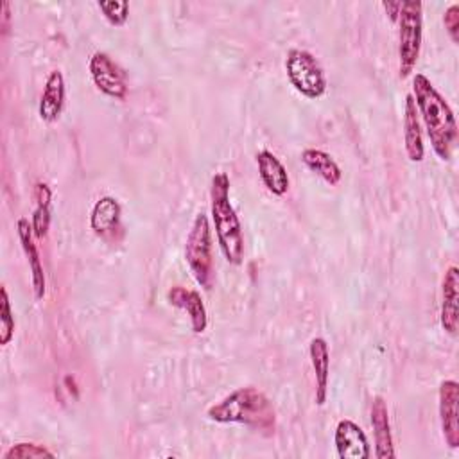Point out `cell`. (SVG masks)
<instances>
[{
    "mask_svg": "<svg viewBox=\"0 0 459 459\" xmlns=\"http://www.w3.org/2000/svg\"><path fill=\"white\" fill-rule=\"evenodd\" d=\"M412 97L436 156L448 161L457 143V122L450 104L425 74L412 77Z\"/></svg>",
    "mask_w": 459,
    "mask_h": 459,
    "instance_id": "cell-1",
    "label": "cell"
},
{
    "mask_svg": "<svg viewBox=\"0 0 459 459\" xmlns=\"http://www.w3.org/2000/svg\"><path fill=\"white\" fill-rule=\"evenodd\" d=\"M208 420L215 423H238L264 436L276 430V411L273 402L256 387H237L206 411Z\"/></svg>",
    "mask_w": 459,
    "mask_h": 459,
    "instance_id": "cell-2",
    "label": "cell"
},
{
    "mask_svg": "<svg viewBox=\"0 0 459 459\" xmlns=\"http://www.w3.org/2000/svg\"><path fill=\"white\" fill-rule=\"evenodd\" d=\"M210 215L219 247L228 264L238 265L244 260V235L240 219L230 199V178L215 172L210 183Z\"/></svg>",
    "mask_w": 459,
    "mask_h": 459,
    "instance_id": "cell-3",
    "label": "cell"
},
{
    "mask_svg": "<svg viewBox=\"0 0 459 459\" xmlns=\"http://www.w3.org/2000/svg\"><path fill=\"white\" fill-rule=\"evenodd\" d=\"M212 228L208 215L199 212L188 230L185 240V262L203 289H212L213 281V255H212Z\"/></svg>",
    "mask_w": 459,
    "mask_h": 459,
    "instance_id": "cell-4",
    "label": "cell"
},
{
    "mask_svg": "<svg viewBox=\"0 0 459 459\" xmlns=\"http://www.w3.org/2000/svg\"><path fill=\"white\" fill-rule=\"evenodd\" d=\"M398 23V61L400 77H409L418 63L423 39V4L418 0L402 2Z\"/></svg>",
    "mask_w": 459,
    "mask_h": 459,
    "instance_id": "cell-5",
    "label": "cell"
},
{
    "mask_svg": "<svg viewBox=\"0 0 459 459\" xmlns=\"http://www.w3.org/2000/svg\"><path fill=\"white\" fill-rule=\"evenodd\" d=\"M285 74L290 86L307 99H319L326 91V75L316 56L305 48H290L287 52Z\"/></svg>",
    "mask_w": 459,
    "mask_h": 459,
    "instance_id": "cell-6",
    "label": "cell"
},
{
    "mask_svg": "<svg viewBox=\"0 0 459 459\" xmlns=\"http://www.w3.org/2000/svg\"><path fill=\"white\" fill-rule=\"evenodd\" d=\"M88 70L93 84L100 93L115 100H126L127 75L124 68L108 52H93L88 61Z\"/></svg>",
    "mask_w": 459,
    "mask_h": 459,
    "instance_id": "cell-7",
    "label": "cell"
},
{
    "mask_svg": "<svg viewBox=\"0 0 459 459\" xmlns=\"http://www.w3.org/2000/svg\"><path fill=\"white\" fill-rule=\"evenodd\" d=\"M437 411L445 443L450 448L459 446V384L446 378L437 389Z\"/></svg>",
    "mask_w": 459,
    "mask_h": 459,
    "instance_id": "cell-8",
    "label": "cell"
},
{
    "mask_svg": "<svg viewBox=\"0 0 459 459\" xmlns=\"http://www.w3.org/2000/svg\"><path fill=\"white\" fill-rule=\"evenodd\" d=\"M333 445L341 459H368L371 455L369 441L362 427L353 420H339L333 432Z\"/></svg>",
    "mask_w": 459,
    "mask_h": 459,
    "instance_id": "cell-9",
    "label": "cell"
},
{
    "mask_svg": "<svg viewBox=\"0 0 459 459\" xmlns=\"http://www.w3.org/2000/svg\"><path fill=\"white\" fill-rule=\"evenodd\" d=\"M16 231H18V238L22 244V249L27 256L29 262V269H30V283H32V290H34V298L36 299H43L45 296V273H43V265H41V258H39V251L36 246V237L32 231V224L29 222V219L20 217L16 222Z\"/></svg>",
    "mask_w": 459,
    "mask_h": 459,
    "instance_id": "cell-10",
    "label": "cell"
},
{
    "mask_svg": "<svg viewBox=\"0 0 459 459\" xmlns=\"http://www.w3.org/2000/svg\"><path fill=\"white\" fill-rule=\"evenodd\" d=\"M439 323L443 330L450 335L457 333L459 326V269L450 265L445 271L441 281V310Z\"/></svg>",
    "mask_w": 459,
    "mask_h": 459,
    "instance_id": "cell-11",
    "label": "cell"
},
{
    "mask_svg": "<svg viewBox=\"0 0 459 459\" xmlns=\"http://www.w3.org/2000/svg\"><path fill=\"white\" fill-rule=\"evenodd\" d=\"M369 416H371V427H373V437H375V457L377 459H393L396 454H394L389 411H387V403L382 396L373 398Z\"/></svg>",
    "mask_w": 459,
    "mask_h": 459,
    "instance_id": "cell-12",
    "label": "cell"
},
{
    "mask_svg": "<svg viewBox=\"0 0 459 459\" xmlns=\"http://www.w3.org/2000/svg\"><path fill=\"white\" fill-rule=\"evenodd\" d=\"M65 97H66L65 75L61 70H52L45 79V86L39 97V104H38L39 118L47 124L56 122L61 117Z\"/></svg>",
    "mask_w": 459,
    "mask_h": 459,
    "instance_id": "cell-13",
    "label": "cell"
},
{
    "mask_svg": "<svg viewBox=\"0 0 459 459\" xmlns=\"http://www.w3.org/2000/svg\"><path fill=\"white\" fill-rule=\"evenodd\" d=\"M167 299L170 305L185 310L190 317V326L194 333H203L208 326V312L204 307V301L197 290L174 285L167 292Z\"/></svg>",
    "mask_w": 459,
    "mask_h": 459,
    "instance_id": "cell-14",
    "label": "cell"
},
{
    "mask_svg": "<svg viewBox=\"0 0 459 459\" xmlns=\"http://www.w3.org/2000/svg\"><path fill=\"white\" fill-rule=\"evenodd\" d=\"M256 167H258V176L264 183V186L273 194V195H285L289 190V172L281 160L271 152L269 149H262L255 156Z\"/></svg>",
    "mask_w": 459,
    "mask_h": 459,
    "instance_id": "cell-15",
    "label": "cell"
},
{
    "mask_svg": "<svg viewBox=\"0 0 459 459\" xmlns=\"http://www.w3.org/2000/svg\"><path fill=\"white\" fill-rule=\"evenodd\" d=\"M310 364L316 378L314 400L317 405H325L328 398V382H330V348L325 337H314L308 344Z\"/></svg>",
    "mask_w": 459,
    "mask_h": 459,
    "instance_id": "cell-16",
    "label": "cell"
},
{
    "mask_svg": "<svg viewBox=\"0 0 459 459\" xmlns=\"http://www.w3.org/2000/svg\"><path fill=\"white\" fill-rule=\"evenodd\" d=\"M403 143L405 152L411 161L420 163L425 156V145H423V133H421V122L416 109V102L412 93L405 95V106H403Z\"/></svg>",
    "mask_w": 459,
    "mask_h": 459,
    "instance_id": "cell-17",
    "label": "cell"
},
{
    "mask_svg": "<svg viewBox=\"0 0 459 459\" xmlns=\"http://www.w3.org/2000/svg\"><path fill=\"white\" fill-rule=\"evenodd\" d=\"M122 215V206L113 195H102L95 201L91 212H90V228L95 235L106 237L115 228H118Z\"/></svg>",
    "mask_w": 459,
    "mask_h": 459,
    "instance_id": "cell-18",
    "label": "cell"
},
{
    "mask_svg": "<svg viewBox=\"0 0 459 459\" xmlns=\"http://www.w3.org/2000/svg\"><path fill=\"white\" fill-rule=\"evenodd\" d=\"M36 208L30 217L32 231L36 240H43L48 235L50 219H52V188L45 181H36L34 185Z\"/></svg>",
    "mask_w": 459,
    "mask_h": 459,
    "instance_id": "cell-19",
    "label": "cell"
},
{
    "mask_svg": "<svg viewBox=\"0 0 459 459\" xmlns=\"http://www.w3.org/2000/svg\"><path fill=\"white\" fill-rule=\"evenodd\" d=\"M301 161L305 163V167L308 170H312L314 174H317L325 183L335 186L341 178H342V170L339 167V163L325 151L321 149H314L308 147L301 152Z\"/></svg>",
    "mask_w": 459,
    "mask_h": 459,
    "instance_id": "cell-20",
    "label": "cell"
},
{
    "mask_svg": "<svg viewBox=\"0 0 459 459\" xmlns=\"http://www.w3.org/2000/svg\"><path fill=\"white\" fill-rule=\"evenodd\" d=\"M14 337V316L7 289H0V344L7 346Z\"/></svg>",
    "mask_w": 459,
    "mask_h": 459,
    "instance_id": "cell-21",
    "label": "cell"
},
{
    "mask_svg": "<svg viewBox=\"0 0 459 459\" xmlns=\"http://www.w3.org/2000/svg\"><path fill=\"white\" fill-rule=\"evenodd\" d=\"M38 457H56V454L52 450H48L43 445L38 443H30V441H22L16 443L13 446L7 448V452L4 454V459H38Z\"/></svg>",
    "mask_w": 459,
    "mask_h": 459,
    "instance_id": "cell-22",
    "label": "cell"
},
{
    "mask_svg": "<svg viewBox=\"0 0 459 459\" xmlns=\"http://www.w3.org/2000/svg\"><path fill=\"white\" fill-rule=\"evenodd\" d=\"M97 7L113 27H122L129 18V2L126 0H100Z\"/></svg>",
    "mask_w": 459,
    "mask_h": 459,
    "instance_id": "cell-23",
    "label": "cell"
},
{
    "mask_svg": "<svg viewBox=\"0 0 459 459\" xmlns=\"http://www.w3.org/2000/svg\"><path fill=\"white\" fill-rule=\"evenodd\" d=\"M443 23L452 43H459V4L454 2L445 9Z\"/></svg>",
    "mask_w": 459,
    "mask_h": 459,
    "instance_id": "cell-24",
    "label": "cell"
},
{
    "mask_svg": "<svg viewBox=\"0 0 459 459\" xmlns=\"http://www.w3.org/2000/svg\"><path fill=\"white\" fill-rule=\"evenodd\" d=\"M382 7L385 9V13L389 14V20L396 23V18H398V13L402 9V0H396V2H391V0H384L382 2Z\"/></svg>",
    "mask_w": 459,
    "mask_h": 459,
    "instance_id": "cell-25",
    "label": "cell"
},
{
    "mask_svg": "<svg viewBox=\"0 0 459 459\" xmlns=\"http://www.w3.org/2000/svg\"><path fill=\"white\" fill-rule=\"evenodd\" d=\"M2 11H4V16H2V32L5 34L7 32V23H9V2H2Z\"/></svg>",
    "mask_w": 459,
    "mask_h": 459,
    "instance_id": "cell-26",
    "label": "cell"
}]
</instances>
